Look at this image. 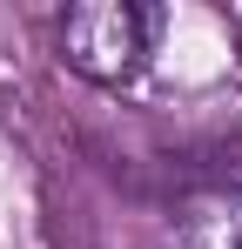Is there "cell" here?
Listing matches in <instances>:
<instances>
[{
	"label": "cell",
	"instance_id": "obj_1",
	"mask_svg": "<svg viewBox=\"0 0 242 249\" xmlns=\"http://www.w3.org/2000/svg\"><path fill=\"white\" fill-rule=\"evenodd\" d=\"M148 34H155V14L135 0H81L61 20V47L87 81H128L148 54Z\"/></svg>",
	"mask_w": 242,
	"mask_h": 249
},
{
	"label": "cell",
	"instance_id": "obj_2",
	"mask_svg": "<svg viewBox=\"0 0 242 249\" xmlns=\"http://www.w3.org/2000/svg\"><path fill=\"white\" fill-rule=\"evenodd\" d=\"M222 249H242V209L222 215Z\"/></svg>",
	"mask_w": 242,
	"mask_h": 249
}]
</instances>
